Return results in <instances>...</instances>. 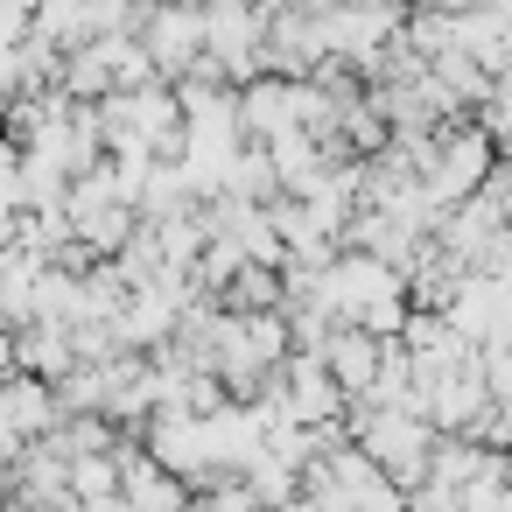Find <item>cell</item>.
Instances as JSON below:
<instances>
[{"instance_id":"1","label":"cell","mask_w":512,"mask_h":512,"mask_svg":"<svg viewBox=\"0 0 512 512\" xmlns=\"http://www.w3.org/2000/svg\"><path fill=\"white\" fill-rule=\"evenodd\" d=\"M57 428V407L43 393V379H8L0 386V442H29V435H50Z\"/></svg>"},{"instance_id":"2","label":"cell","mask_w":512,"mask_h":512,"mask_svg":"<svg viewBox=\"0 0 512 512\" xmlns=\"http://www.w3.org/2000/svg\"><path fill=\"white\" fill-rule=\"evenodd\" d=\"M288 379H295V407H302V414H316V407L330 414V407H337V372H323L316 358H295Z\"/></svg>"},{"instance_id":"3","label":"cell","mask_w":512,"mask_h":512,"mask_svg":"<svg viewBox=\"0 0 512 512\" xmlns=\"http://www.w3.org/2000/svg\"><path fill=\"white\" fill-rule=\"evenodd\" d=\"M477 162H484V155H477V141H456V148L435 162V183H442V197H456V183H470V176H477Z\"/></svg>"},{"instance_id":"4","label":"cell","mask_w":512,"mask_h":512,"mask_svg":"<svg viewBox=\"0 0 512 512\" xmlns=\"http://www.w3.org/2000/svg\"><path fill=\"white\" fill-rule=\"evenodd\" d=\"M78 491L85 498H113V470L106 463H78Z\"/></svg>"}]
</instances>
